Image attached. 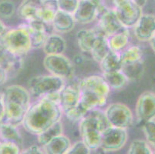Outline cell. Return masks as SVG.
<instances>
[{
    "label": "cell",
    "instance_id": "cell-1",
    "mask_svg": "<svg viewBox=\"0 0 155 154\" xmlns=\"http://www.w3.org/2000/svg\"><path fill=\"white\" fill-rule=\"evenodd\" d=\"M58 96L39 99L31 103L22 123L25 130L38 136L61 120L63 113L58 103Z\"/></svg>",
    "mask_w": 155,
    "mask_h": 154
},
{
    "label": "cell",
    "instance_id": "cell-2",
    "mask_svg": "<svg viewBox=\"0 0 155 154\" xmlns=\"http://www.w3.org/2000/svg\"><path fill=\"white\" fill-rule=\"evenodd\" d=\"M80 89V106L89 113L107 104L111 90L102 75H91L78 82Z\"/></svg>",
    "mask_w": 155,
    "mask_h": 154
},
{
    "label": "cell",
    "instance_id": "cell-3",
    "mask_svg": "<svg viewBox=\"0 0 155 154\" xmlns=\"http://www.w3.org/2000/svg\"><path fill=\"white\" fill-rule=\"evenodd\" d=\"M2 93L5 120L3 122L19 126L31 105V96L26 88L20 85H11Z\"/></svg>",
    "mask_w": 155,
    "mask_h": 154
},
{
    "label": "cell",
    "instance_id": "cell-4",
    "mask_svg": "<svg viewBox=\"0 0 155 154\" xmlns=\"http://www.w3.org/2000/svg\"><path fill=\"white\" fill-rule=\"evenodd\" d=\"M110 125L101 109L91 110L79 121V131L82 142L91 149L100 147L101 134Z\"/></svg>",
    "mask_w": 155,
    "mask_h": 154
},
{
    "label": "cell",
    "instance_id": "cell-5",
    "mask_svg": "<svg viewBox=\"0 0 155 154\" xmlns=\"http://www.w3.org/2000/svg\"><path fill=\"white\" fill-rule=\"evenodd\" d=\"M66 84V80L51 74L39 75L28 82V91L35 100L58 95Z\"/></svg>",
    "mask_w": 155,
    "mask_h": 154
},
{
    "label": "cell",
    "instance_id": "cell-6",
    "mask_svg": "<svg viewBox=\"0 0 155 154\" xmlns=\"http://www.w3.org/2000/svg\"><path fill=\"white\" fill-rule=\"evenodd\" d=\"M0 44L14 54L23 57L32 49L29 34L22 25L17 28L7 29L0 36Z\"/></svg>",
    "mask_w": 155,
    "mask_h": 154
},
{
    "label": "cell",
    "instance_id": "cell-7",
    "mask_svg": "<svg viewBox=\"0 0 155 154\" xmlns=\"http://www.w3.org/2000/svg\"><path fill=\"white\" fill-rule=\"evenodd\" d=\"M104 112L110 126L127 129L133 125L134 121V116L131 110L121 103L109 104Z\"/></svg>",
    "mask_w": 155,
    "mask_h": 154
},
{
    "label": "cell",
    "instance_id": "cell-8",
    "mask_svg": "<svg viewBox=\"0 0 155 154\" xmlns=\"http://www.w3.org/2000/svg\"><path fill=\"white\" fill-rule=\"evenodd\" d=\"M43 66L49 74L66 81L73 79L74 76V65L63 54L46 55L43 59Z\"/></svg>",
    "mask_w": 155,
    "mask_h": 154
},
{
    "label": "cell",
    "instance_id": "cell-9",
    "mask_svg": "<svg viewBox=\"0 0 155 154\" xmlns=\"http://www.w3.org/2000/svg\"><path fill=\"white\" fill-rule=\"evenodd\" d=\"M112 2L121 25L127 29H132L143 15L142 8L131 0H112Z\"/></svg>",
    "mask_w": 155,
    "mask_h": 154
},
{
    "label": "cell",
    "instance_id": "cell-10",
    "mask_svg": "<svg viewBox=\"0 0 155 154\" xmlns=\"http://www.w3.org/2000/svg\"><path fill=\"white\" fill-rule=\"evenodd\" d=\"M127 139V129L110 126L101 134L100 148L104 152H117L125 146Z\"/></svg>",
    "mask_w": 155,
    "mask_h": 154
},
{
    "label": "cell",
    "instance_id": "cell-11",
    "mask_svg": "<svg viewBox=\"0 0 155 154\" xmlns=\"http://www.w3.org/2000/svg\"><path fill=\"white\" fill-rule=\"evenodd\" d=\"M135 116L137 123L140 125L154 119L155 94L153 92L145 91L139 96L135 106Z\"/></svg>",
    "mask_w": 155,
    "mask_h": 154
},
{
    "label": "cell",
    "instance_id": "cell-12",
    "mask_svg": "<svg viewBox=\"0 0 155 154\" xmlns=\"http://www.w3.org/2000/svg\"><path fill=\"white\" fill-rule=\"evenodd\" d=\"M29 34L32 49H40L43 47L47 36L53 33L52 25L42 22L41 20H36L22 24Z\"/></svg>",
    "mask_w": 155,
    "mask_h": 154
},
{
    "label": "cell",
    "instance_id": "cell-13",
    "mask_svg": "<svg viewBox=\"0 0 155 154\" xmlns=\"http://www.w3.org/2000/svg\"><path fill=\"white\" fill-rule=\"evenodd\" d=\"M97 17L98 23L96 29L106 37H109L123 28L114 8H104Z\"/></svg>",
    "mask_w": 155,
    "mask_h": 154
},
{
    "label": "cell",
    "instance_id": "cell-14",
    "mask_svg": "<svg viewBox=\"0 0 155 154\" xmlns=\"http://www.w3.org/2000/svg\"><path fill=\"white\" fill-rule=\"evenodd\" d=\"M80 96L78 83L65 84L58 96V103L63 114L70 112L78 106Z\"/></svg>",
    "mask_w": 155,
    "mask_h": 154
},
{
    "label": "cell",
    "instance_id": "cell-15",
    "mask_svg": "<svg viewBox=\"0 0 155 154\" xmlns=\"http://www.w3.org/2000/svg\"><path fill=\"white\" fill-rule=\"evenodd\" d=\"M134 35L137 40L147 42L155 37V17L152 14H143L133 28Z\"/></svg>",
    "mask_w": 155,
    "mask_h": 154
},
{
    "label": "cell",
    "instance_id": "cell-16",
    "mask_svg": "<svg viewBox=\"0 0 155 154\" xmlns=\"http://www.w3.org/2000/svg\"><path fill=\"white\" fill-rule=\"evenodd\" d=\"M98 16V8L88 0H79L78 5L73 17L76 23L89 24Z\"/></svg>",
    "mask_w": 155,
    "mask_h": 154
},
{
    "label": "cell",
    "instance_id": "cell-17",
    "mask_svg": "<svg viewBox=\"0 0 155 154\" xmlns=\"http://www.w3.org/2000/svg\"><path fill=\"white\" fill-rule=\"evenodd\" d=\"M24 65L23 56H18L0 44V68L5 70L8 75L18 73Z\"/></svg>",
    "mask_w": 155,
    "mask_h": 154
},
{
    "label": "cell",
    "instance_id": "cell-18",
    "mask_svg": "<svg viewBox=\"0 0 155 154\" xmlns=\"http://www.w3.org/2000/svg\"><path fill=\"white\" fill-rule=\"evenodd\" d=\"M43 0H23L18 8V15L26 22L40 20L39 12Z\"/></svg>",
    "mask_w": 155,
    "mask_h": 154
},
{
    "label": "cell",
    "instance_id": "cell-19",
    "mask_svg": "<svg viewBox=\"0 0 155 154\" xmlns=\"http://www.w3.org/2000/svg\"><path fill=\"white\" fill-rule=\"evenodd\" d=\"M42 48L46 55L63 54L67 49V42L60 34L53 32L47 36Z\"/></svg>",
    "mask_w": 155,
    "mask_h": 154
},
{
    "label": "cell",
    "instance_id": "cell-20",
    "mask_svg": "<svg viewBox=\"0 0 155 154\" xmlns=\"http://www.w3.org/2000/svg\"><path fill=\"white\" fill-rule=\"evenodd\" d=\"M75 20L73 15L58 10L52 21V28L56 33H67L73 30L75 26Z\"/></svg>",
    "mask_w": 155,
    "mask_h": 154
},
{
    "label": "cell",
    "instance_id": "cell-21",
    "mask_svg": "<svg viewBox=\"0 0 155 154\" xmlns=\"http://www.w3.org/2000/svg\"><path fill=\"white\" fill-rule=\"evenodd\" d=\"M0 141L14 143L22 149L23 139L18 126L6 122L0 123Z\"/></svg>",
    "mask_w": 155,
    "mask_h": 154
},
{
    "label": "cell",
    "instance_id": "cell-22",
    "mask_svg": "<svg viewBox=\"0 0 155 154\" xmlns=\"http://www.w3.org/2000/svg\"><path fill=\"white\" fill-rule=\"evenodd\" d=\"M130 32V29L123 27L118 32L107 37L110 49L114 52L120 53L129 45Z\"/></svg>",
    "mask_w": 155,
    "mask_h": 154
},
{
    "label": "cell",
    "instance_id": "cell-23",
    "mask_svg": "<svg viewBox=\"0 0 155 154\" xmlns=\"http://www.w3.org/2000/svg\"><path fill=\"white\" fill-rule=\"evenodd\" d=\"M71 145L70 139L61 134L48 142L43 149L45 154H66Z\"/></svg>",
    "mask_w": 155,
    "mask_h": 154
},
{
    "label": "cell",
    "instance_id": "cell-24",
    "mask_svg": "<svg viewBox=\"0 0 155 154\" xmlns=\"http://www.w3.org/2000/svg\"><path fill=\"white\" fill-rule=\"evenodd\" d=\"M99 32L96 29H81L77 33V41L79 48L83 53H91Z\"/></svg>",
    "mask_w": 155,
    "mask_h": 154
},
{
    "label": "cell",
    "instance_id": "cell-25",
    "mask_svg": "<svg viewBox=\"0 0 155 154\" xmlns=\"http://www.w3.org/2000/svg\"><path fill=\"white\" fill-rule=\"evenodd\" d=\"M102 73L120 71L122 68L120 53L110 51L99 63Z\"/></svg>",
    "mask_w": 155,
    "mask_h": 154
},
{
    "label": "cell",
    "instance_id": "cell-26",
    "mask_svg": "<svg viewBox=\"0 0 155 154\" xmlns=\"http://www.w3.org/2000/svg\"><path fill=\"white\" fill-rule=\"evenodd\" d=\"M110 51V49L108 46L107 39L99 32V35L94 42L90 55L94 61L99 63Z\"/></svg>",
    "mask_w": 155,
    "mask_h": 154
},
{
    "label": "cell",
    "instance_id": "cell-27",
    "mask_svg": "<svg viewBox=\"0 0 155 154\" xmlns=\"http://www.w3.org/2000/svg\"><path fill=\"white\" fill-rule=\"evenodd\" d=\"M104 80H106L111 90H123L127 85L129 83V80L127 76L120 71L112 72V73H102Z\"/></svg>",
    "mask_w": 155,
    "mask_h": 154
},
{
    "label": "cell",
    "instance_id": "cell-28",
    "mask_svg": "<svg viewBox=\"0 0 155 154\" xmlns=\"http://www.w3.org/2000/svg\"><path fill=\"white\" fill-rule=\"evenodd\" d=\"M58 10L56 0H43L39 12V19L45 23L51 25L52 21Z\"/></svg>",
    "mask_w": 155,
    "mask_h": 154
},
{
    "label": "cell",
    "instance_id": "cell-29",
    "mask_svg": "<svg viewBox=\"0 0 155 154\" xmlns=\"http://www.w3.org/2000/svg\"><path fill=\"white\" fill-rule=\"evenodd\" d=\"M122 66L143 60V51L139 46H129L120 52Z\"/></svg>",
    "mask_w": 155,
    "mask_h": 154
},
{
    "label": "cell",
    "instance_id": "cell-30",
    "mask_svg": "<svg viewBox=\"0 0 155 154\" xmlns=\"http://www.w3.org/2000/svg\"><path fill=\"white\" fill-rule=\"evenodd\" d=\"M121 71L127 76L129 82L137 81L142 78L144 73V63L143 60L124 65L121 68Z\"/></svg>",
    "mask_w": 155,
    "mask_h": 154
},
{
    "label": "cell",
    "instance_id": "cell-31",
    "mask_svg": "<svg viewBox=\"0 0 155 154\" xmlns=\"http://www.w3.org/2000/svg\"><path fill=\"white\" fill-rule=\"evenodd\" d=\"M63 123L61 120L59 122L53 124L52 126H50L49 129H46L41 134L37 136L38 143L40 145V146L43 147V146L47 143L48 142H50L52 139H53L56 136L63 134Z\"/></svg>",
    "mask_w": 155,
    "mask_h": 154
},
{
    "label": "cell",
    "instance_id": "cell-32",
    "mask_svg": "<svg viewBox=\"0 0 155 154\" xmlns=\"http://www.w3.org/2000/svg\"><path fill=\"white\" fill-rule=\"evenodd\" d=\"M150 144L143 139H135L130 145L127 154H153Z\"/></svg>",
    "mask_w": 155,
    "mask_h": 154
},
{
    "label": "cell",
    "instance_id": "cell-33",
    "mask_svg": "<svg viewBox=\"0 0 155 154\" xmlns=\"http://www.w3.org/2000/svg\"><path fill=\"white\" fill-rule=\"evenodd\" d=\"M142 131L146 138V141L150 145L151 147H154L155 145V122L154 119L143 122L140 124Z\"/></svg>",
    "mask_w": 155,
    "mask_h": 154
},
{
    "label": "cell",
    "instance_id": "cell-34",
    "mask_svg": "<svg viewBox=\"0 0 155 154\" xmlns=\"http://www.w3.org/2000/svg\"><path fill=\"white\" fill-rule=\"evenodd\" d=\"M59 10L73 15L78 5L79 0H56Z\"/></svg>",
    "mask_w": 155,
    "mask_h": 154
},
{
    "label": "cell",
    "instance_id": "cell-35",
    "mask_svg": "<svg viewBox=\"0 0 155 154\" xmlns=\"http://www.w3.org/2000/svg\"><path fill=\"white\" fill-rule=\"evenodd\" d=\"M15 11V5L10 1L0 2V16L9 18L12 16Z\"/></svg>",
    "mask_w": 155,
    "mask_h": 154
},
{
    "label": "cell",
    "instance_id": "cell-36",
    "mask_svg": "<svg viewBox=\"0 0 155 154\" xmlns=\"http://www.w3.org/2000/svg\"><path fill=\"white\" fill-rule=\"evenodd\" d=\"M91 150L82 141H77L71 145L66 154H91Z\"/></svg>",
    "mask_w": 155,
    "mask_h": 154
},
{
    "label": "cell",
    "instance_id": "cell-37",
    "mask_svg": "<svg viewBox=\"0 0 155 154\" xmlns=\"http://www.w3.org/2000/svg\"><path fill=\"white\" fill-rule=\"evenodd\" d=\"M22 149L11 143L0 141V154H20Z\"/></svg>",
    "mask_w": 155,
    "mask_h": 154
},
{
    "label": "cell",
    "instance_id": "cell-38",
    "mask_svg": "<svg viewBox=\"0 0 155 154\" xmlns=\"http://www.w3.org/2000/svg\"><path fill=\"white\" fill-rule=\"evenodd\" d=\"M20 154H45L43 149L38 145H32L27 149L21 151Z\"/></svg>",
    "mask_w": 155,
    "mask_h": 154
},
{
    "label": "cell",
    "instance_id": "cell-39",
    "mask_svg": "<svg viewBox=\"0 0 155 154\" xmlns=\"http://www.w3.org/2000/svg\"><path fill=\"white\" fill-rule=\"evenodd\" d=\"M5 120V107H4L2 93H0V123Z\"/></svg>",
    "mask_w": 155,
    "mask_h": 154
},
{
    "label": "cell",
    "instance_id": "cell-40",
    "mask_svg": "<svg viewBox=\"0 0 155 154\" xmlns=\"http://www.w3.org/2000/svg\"><path fill=\"white\" fill-rule=\"evenodd\" d=\"M9 77V75L5 70L0 68V86L5 83L7 81V79Z\"/></svg>",
    "mask_w": 155,
    "mask_h": 154
},
{
    "label": "cell",
    "instance_id": "cell-41",
    "mask_svg": "<svg viewBox=\"0 0 155 154\" xmlns=\"http://www.w3.org/2000/svg\"><path fill=\"white\" fill-rule=\"evenodd\" d=\"M88 1H90V2L94 3L95 5H97V8H98V10L101 8H102L103 6H104V4H103V0H88Z\"/></svg>",
    "mask_w": 155,
    "mask_h": 154
},
{
    "label": "cell",
    "instance_id": "cell-42",
    "mask_svg": "<svg viewBox=\"0 0 155 154\" xmlns=\"http://www.w3.org/2000/svg\"><path fill=\"white\" fill-rule=\"evenodd\" d=\"M131 1L141 8L144 6L147 2V0H131Z\"/></svg>",
    "mask_w": 155,
    "mask_h": 154
},
{
    "label": "cell",
    "instance_id": "cell-43",
    "mask_svg": "<svg viewBox=\"0 0 155 154\" xmlns=\"http://www.w3.org/2000/svg\"><path fill=\"white\" fill-rule=\"evenodd\" d=\"M7 31V27L5 24L0 20V36H2L4 33Z\"/></svg>",
    "mask_w": 155,
    "mask_h": 154
},
{
    "label": "cell",
    "instance_id": "cell-44",
    "mask_svg": "<svg viewBox=\"0 0 155 154\" xmlns=\"http://www.w3.org/2000/svg\"><path fill=\"white\" fill-rule=\"evenodd\" d=\"M154 39H155V37L150 39V40L148 42L149 43H150V47H151L152 50H153V52H154Z\"/></svg>",
    "mask_w": 155,
    "mask_h": 154
},
{
    "label": "cell",
    "instance_id": "cell-45",
    "mask_svg": "<svg viewBox=\"0 0 155 154\" xmlns=\"http://www.w3.org/2000/svg\"><path fill=\"white\" fill-rule=\"evenodd\" d=\"M153 154H154V153H153Z\"/></svg>",
    "mask_w": 155,
    "mask_h": 154
}]
</instances>
